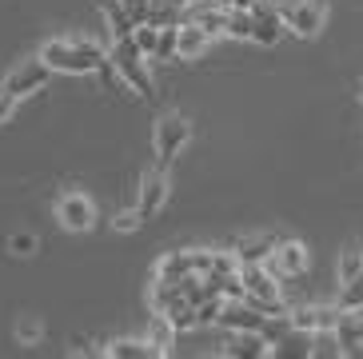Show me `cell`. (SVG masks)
Listing matches in <instances>:
<instances>
[{
    "label": "cell",
    "instance_id": "7402d4cb",
    "mask_svg": "<svg viewBox=\"0 0 363 359\" xmlns=\"http://www.w3.org/2000/svg\"><path fill=\"white\" fill-rule=\"evenodd\" d=\"M156 348V355H172V339H176V328H172V319L160 316V311H152V328L144 336Z\"/></svg>",
    "mask_w": 363,
    "mask_h": 359
},
{
    "label": "cell",
    "instance_id": "8fae6325",
    "mask_svg": "<svg viewBox=\"0 0 363 359\" xmlns=\"http://www.w3.org/2000/svg\"><path fill=\"white\" fill-rule=\"evenodd\" d=\"M335 324H340V307H323V304H315V307H296L291 311V328H299V331H335Z\"/></svg>",
    "mask_w": 363,
    "mask_h": 359
},
{
    "label": "cell",
    "instance_id": "ffe728a7",
    "mask_svg": "<svg viewBox=\"0 0 363 359\" xmlns=\"http://www.w3.org/2000/svg\"><path fill=\"white\" fill-rule=\"evenodd\" d=\"M156 275H164V280H188V275H196L192 248H188V252H168L160 264H156Z\"/></svg>",
    "mask_w": 363,
    "mask_h": 359
},
{
    "label": "cell",
    "instance_id": "6da1fadb",
    "mask_svg": "<svg viewBox=\"0 0 363 359\" xmlns=\"http://www.w3.org/2000/svg\"><path fill=\"white\" fill-rule=\"evenodd\" d=\"M40 60L52 68V72L65 76H92L108 64V53L100 48L96 40H72V36H52L44 40Z\"/></svg>",
    "mask_w": 363,
    "mask_h": 359
},
{
    "label": "cell",
    "instance_id": "5b68a950",
    "mask_svg": "<svg viewBox=\"0 0 363 359\" xmlns=\"http://www.w3.org/2000/svg\"><path fill=\"white\" fill-rule=\"evenodd\" d=\"M56 223L72 236H84L92 232V223H96V204L88 200L84 192H65L60 200H56Z\"/></svg>",
    "mask_w": 363,
    "mask_h": 359
},
{
    "label": "cell",
    "instance_id": "d6986e66",
    "mask_svg": "<svg viewBox=\"0 0 363 359\" xmlns=\"http://www.w3.org/2000/svg\"><path fill=\"white\" fill-rule=\"evenodd\" d=\"M108 359H160L148 339H112L104 348Z\"/></svg>",
    "mask_w": 363,
    "mask_h": 359
},
{
    "label": "cell",
    "instance_id": "d590c367",
    "mask_svg": "<svg viewBox=\"0 0 363 359\" xmlns=\"http://www.w3.org/2000/svg\"><path fill=\"white\" fill-rule=\"evenodd\" d=\"M264 0H232V9H244V12H256Z\"/></svg>",
    "mask_w": 363,
    "mask_h": 359
},
{
    "label": "cell",
    "instance_id": "7a4b0ae2",
    "mask_svg": "<svg viewBox=\"0 0 363 359\" xmlns=\"http://www.w3.org/2000/svg\"><path fill=\"white\" fill-rule=\"evenodd\" d=\"M108 60H112L116 76L140 96V100H152V96H156V84H152V72H148V56L136 48V40H132V36H124V40H112V53H108Z\"/></svg>",
    "mask_w": 363,
    "mask_h": 359
},
{
    "label": "cell",
    "instance_id": "603a6c76",
    "mask_svg": "<svg viewBox=\"0 0 363 359\" xmlns=\"http://www.w3.org/2000/svg\"><path fill=\"white\" fill-rule=\"evenodd\" d=\"M355 275H363V248L359 243H347V248L340 252V264H335V280L347 284V280H355Z\"/></svg>",
    "mask_w": 363,
    "mask_h": 359
},
{
    "label": "cell",
    "instance_id": "2e32d148",
    "mask_svg": "<svg viewBox=\"0 0 363 359\" xmlns=\"http://www.w3.org/2000/svg\"><path fill=\"white\" fill-rule=\"evenodd\" d=\"M272 359H311V331L291 328L284 339L272 343Z\"/></svg>",
    "mask_w": 363,
    "mask_h": 359
},
{
    "label": "cell",
    "instance_id": "d4e9b609",
    "mask_svg": "<svg viewBox=\"0 0 363 359\" xmlns=\"http://www.w3.org/2000/svg\"><path fill=\"white\" fill-rule=\"evenodd\" d=\"M252 28H256V16L244 9H228V32L224 36H232V40H252Z\"/></svg>",
    "mask_w": 363,
    "mask_h": 359
},
{
    "label": "cell",
    "instance_id": "f546056e",
    "mask_svg": "<svg viewBox=\"0 0 363 359\" xmlns=\"http://www.w3.org/2000/svg\"><path fill=\"white\" fill-rule=\"evenodd\" d=\"M228 299L224 296H208L196 304V316H200V328H208V324H220V311H224Z\"/></svg>",
    "mask_w": 363,
    "mask_h": 359
},
{
    "label": "cell",
    "instance_id": "4fadbf2b",
    "mask_svg": "<svg viewBox=\"0 0 363 359\" xmlns=\"http://www.w3.org/2000/svg\"><path fill=\"white\" fill-rule=\"evenodd\" d=\"M335 336H340L343 355H363V307H355V311H340Z\"/></svg>",
    "mask_w": 363,
    "mask_h": 359
},
{
    "label": "cell",
    "instance_id": "484cf974",
    "mask_svg": "<svg viewBox=\"0 0 363 359\" xmlns=\"http://www.w3.org/2000/svg\"><path fill=\"white\" fill-rule=\"evenodd\" d=\"M176 44H180V24H164L152 60H176Z\"/></svg>",
    "mask_w": 363,
    "mask_h": 359
},
{
    "label": "cell",
    "instance_id": "8d00e7d4",
    "mask_svg": "<svg viewBox=\"0 0 363 359\" xmlns=\"http://www.w3.org/2000/svg\"><path fill=\"white\" fill-rule=\"evenodd\" d=\"M208 4H220V9H232V0H208Z\"/></svg>",
    "mask_w": 363,
    "mask_h": 359
},
{
    "label": "cell",
    "instance_id": "277c9868",
    "mask_svg": "<svg viewBox=\"0 0 363 359\" xmlns=\"http://www.w3.org/2000/svg\"><path fill=\"white\" fill-rule=\"evenodd\" d=\"M279 12V21H284V28L291 32V36H299V40H311V36H320L323 28V4L320 0H288Z\"/></svg>",
    "mask_w": 363,
    "mask_h": 359
},
{
    "label": "cell",
    "instance_id": "3957f363",
    "mask_svg": "<svg viewBox=\"0 0 363 359\" xmlns=\"http://www.w3.org/2000/svg\"><path fill=\"white\" fill-rule=\"evenodd\" d=\"M188 140H192V124H188V116H180V112L164 116L160 124H156V132H152V148H156V160H160V164L176 160L184 148H188Z\"/></svg>",
    "mask_w": 363,
    "mask_h": 359
},
{
    "label": "cell",
    "instance_id": "9c48e42d",
    "mask_svg": "<svg viewBox=\"0 0 363 359\" xmlns=\"http://www.w3.org/2000/svg\"><path fill=\"white\" fill-rule=\"evenodd\" d=\"M184 21L200 24L208 36H224V32H228V9L208 4V0H188V4H184Z\"/></svg>",
    "mask_w": 363,
    "mask_h": 359
},
{
    "label": "cell",
    "instance_id": "4dcf8cb0",
    "mask_svg": "<svg viewBox=\"0 0 363 359\" xmlns=\"http://www.w3.org/2000/svg\"><path fill=\"white\" fill-rule=\"evenodd\" d=\"M235 272H240L235 252H212V272L208 275H220V280H224V275H235Z\"/></svg>",
    "mask_w": 363,
    "mask_h": 359
},
{
    "label": "cell",
    "instance_id": "7c38bea8",
    "mask_svg": "<svg viewBox=\"0 0 363 359\" xmlns=\"http://www.w3.org/2000/svg\"><path fill=\"white\" fill-rule=\"evenodd\" d=\"M220 328L224 331H259L264 328V316L252 304H244V299H228L224 311H220Z\"/></svg>",
    "mask_w": 363,
    "mask_h": 359
},
{
    "label": "cell",
    "instance_id": "52a82bcc",
    "mask_svg": "<svg viewBox=\"0 0 363 359\" xmlns=\"http://www.w3.org/2000/svg\"><path fill=\"white\" fill-rule=\"evenodd\" d=\"M308 267V248L299 240H279L276 252L267 255V272L276 275V280H291V275H303Z\"/></svg>",
    "mask_w": 363,
    "mask_h": 359
},
{
    "label": "cell",
    "instance_id": "e575fe53",
    "mask_svg": "<svg viewBox=\"0 0 363 359\" xmlns=\"http://www.w3.org/2000/svg\"><path fill=\"white\" fill-rule=\"evenodd\" d=\"M16 104H21V100H12V96L4 92V88H0V124H9V120H12V112H16Z\"/></svg>",
    "mask_w": 363,
    "mask_h": 359
},
{
    "label": "cell",
    "instance_id": "e0dca14e",
    "mask_svg": "<svg viewBox=\"0 0 363 359\" xmlns=\"http://www.w3.org/2000/svg\"><path fill=\"white\" fill-rule=\"evenodd\" d=\"M212 44V36L200 28V24H180V44H176V60H196V56H203V48Z\"/></svg>",
    "mask_w": 363,
    "mask_h": 359
},
{
    "label": "cell",
    "instance_id": "ba28073f",
    "mask_svg": "<svg viewBox=\"0 0 363 359\" xmlns=\"http://www.w3.org/2000/svg\"><path fill=\"white\" fill-rule=\"evenodd\" d=\"M168 196H172V188H168V176H164V172L144 176V184H140V200H136L140 220H156V216L164 211V204H168Z\"/></svg>",
    "mask_w": 363,
    "mask_h": 359
},
{
    "label": "cell",
    "instance_id": "836d02e7",
    "mask_svg": "<svg viewBox=\"0 0 363 359\" xmlns=\"http://www.w3.org/2000/svg\"><path fill=\"white\" fill-rule=\"evenodd\" d=\"M40 336H44V328L36 319H21V328H16V339H21V343H36Z\"/></svg>",
    "mask_w": 363,
    "mask_h": 359
},
{
    "label": "cell",
    "instance_id": "4316f807",
    "mask_svg": "<svg viewBox=\"0 0 363 359\" xmlns=\"http://www.w3.org/2000/svg\"><path fill=\"white\" fill-rule=\"evenodd\" d=\"M335 359V355H343V348H340V336L335 331H315L311 336V359Z\"/></svg>",
    "mask_w": 363,
    "mask_h": 359
},
{
    "label": "cell",
    "instance_id": "44dd1931",
    "mask_svg": "<svg viewBox=\"0 0 363 359\" xmlns=\"http://www.w3.org/2000/svg\"><path fill=\"white\" fill-rule=\"evenodd\" d=\"M104 21H108V28H112V40H124V36L136 32V21L128 16V9H124L120 0H104Z\"/></svg>",
    "mask_w": 363,
    "mask_h": 359
},
{
    "label": "cell",
    "instance_id": "1f68e13d",
    "mask_svg": "<svg viewBox=\"0 0 363 359\" xmlns=\"http://www.w3.org/2000/svg\"><path fill=\"white\" fill-rule=\"evenodd\" d=\"M140 223H144V220H140V208H124V211H116V216H112V228H116V232H124V236L136 232Z\"/></svg>",
    "mask_w": 363,
    "mask_h": 359
},
{
    "label": "cell",
    "instance_id": "9a60e30c",
    "mask_svg": "<svg viewBox=\"0 0 363 359\" xmlns=\"http://www.w3.org/2000/svg\"><path fill=\"white\" fill-rule=\"evenodd\" d=\"M184 299V280H164V275H156L152 280V287H148V307L152 311H168L172 304H180Z\"/></svg>",
    "mask_w": 363,
    "mask_h": 359
},
{
    "label": "cell",
    "instance_id": "83f0119b",
    "mask_svg": "<svg viewBox=\"0 0 363 359\" xmlns=\"http://www.w3.org/2000/svg\"><path fill=\"white\" fill-rule=\"evenodd\" d=\"M335 307H340V311H355V307H363V275L340 284V299H335Z\"/></svg>",
    "mask_w": 363,
    "mask_h": 359
},
{
    "label": "cell",
    "instance_id": "8992f818",
    "mask_svg": "<svg viewBox=\"0 0 363 359\" xmlns=\"http://www.w3.org/2000/svg\"><path fill=\"white\" fill-rule=\"evenodd\" d=\"M48 76H52V68L36 56V60H24V64H16L4 80H0V88L12 96V100H24V96H33V92H40L44 84H48Z\"/></svg>",
    "mask_w": 363,
    "mask_h": 359
},
{
    "label": "cell",
    "instance_id": "d6a6232c",
    "mask_svg": "<svg viewBox=\"0 0 363 359\" xmlns=\"http://www.w3.org/2000/svg\"><path fill=\"white\" fill-rule=\"evenodd\" d=\"M9 252H16V255H33V252H36V236L16 232V236L9 240Z\"/></svg>",
    "mask_w": 363,
    "mask_h": 359
},
{
    "label": "cell",
    "instance_id": "5bb4252c",
    "mask_svg": "<svg viewBox=\"0 0 363 359\" xmlns=\"http://www.w3.org/2000/svg\"><path fill=\"white\" fill-rule=\"evenodd\" d=\"M252 16H256V28H252V40L256 44H264V48H272V44H279V36H284V21H279V12L276 9H267V4H259L256 12H252Z\"/></svg>",
    "mask_w": 363,
    "mask_h": 359
},
{
    "label": "cell",
    "instance_id": "f1b7e54d",
    "mask_svg": "<svg viewBox=\"0 0 363 359\" xmlns=\"http://www.w3.org/2000/svg\"><path fill=\"white\" fill-rule=\"evenodd\" d=\"M132 40H136V48L144 56L152 60V53H156V40H160V24H152V21H144V24H136V32H132Z\"/></svg>",
    "mask_w": 363,
    "mask_h": 359
},
{
    "label": "cell",
    "instance_id": "ac0fdd59",
    "mask_svg": "<svg viewBox=\"0 0 363 359\" xmlns=\"http://www.w3.org/2000/svg\"><path fill=\"white\" fill-rule=\"evenodd\" d=\"M276 243L272 236H252V240H240L235 243V260H240V267L244 264H267V255L276 252Z\"/></svg>",
    "mask_w": 363,
    "mask_h": 359
},
{
    "label": "cell",
    "instance_id": "cb8c5ba5",
    "mask_svg": "<svg viewBox=\"0 0 363 359\" xmlns=\"http://www.w3.org/2000/svg\"><path fill=\"white\" fill-rule=\"evenodd\" d=\"M164 316L172 319V328L176 331H192V328H200V316H196V304L188 296L180 299V304H172L168 311H164Z\"/></svg>",
    "mask_w": 363,
    "mask_h": 359
},
{
    "label": "cell",
    "instance_id": "30bf717a",
    "mask_svg": "<svg viewBox=\"0 0 363 359\" xmlns=\"http://www.w3.org/2000/svg\"><path fill=\"white\" fill-rule=\"evenodd\" d=\"M220 355H228V359H267L272 355V343H267L259 331H228V343L220 348Z\"/></svg>",
    "mask_w": 363,
    "mask_h": 359
}]
</instances>
